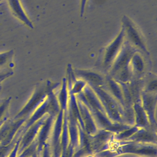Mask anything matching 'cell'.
Segmentation results:
<instances>
[{
	"label": "cell",
	"mask_w": 157,
	"mask_h": 157,
	"mask_svg": "<svg viewBox=\"0 0 157 157\" xmlns=\"http://www.w3.org/2000/svg\"><path fill=\"white\" fill-rule=\"evenodd\" d=\"M2 1V0H0V2H1V1Z\"/></svg>",
	"instance_id": "5bb4252c"
},
{
	"label": "cell",
	"mask_w": 157,
	"mask_h": 157,
	"mask_svg": "<svg viewBox=\"0 0 157 157\" xmlns=\"http://www.w3.org/2000/svg\"><path fill=\"white\" fill-rule=\"evenodd\" d=\"M13 15L25 25L30 29H34V25L25 12L20 0H7Z\"/></svg>",
	"instance_id": "277c9868"
},
{
	"label": "cell",
	"mask_w": 157,
	"mask_h": 157,
	"mask_svg": "<svg viewBox=\"0 0 157 157\" xmlns=\"http://www.w3.org/2000/svg\"><path fill=\"white\" fill-rule=\"evenodd\" d=\"M121 28L124 34V40L145 56H149L150 53L143 36L134 21L129 17L124 15L121 18Z\"/></svg>",
	"instance_id": "6da1fadb"
},
{
	"label": "cell",
	"mask_w": 157,
	"mask_h": 157,
	"mask_svg": "<svg viewBox=\"0 0 157 157\" xmlns=\"http://www.w3.org/2000/svg\"><path fill=\"white\" fill-rule=\"evenodd\" d=\"M77 74L94 85H100L103 82V78L101 75L92 71L78 70Z\"/></svg>",
	"instance_id": "8992f818"
},
{
	"label": "cell",
	"mask_w": 157,
	"mask_h": 157,
	"mask_svg": "<svg viewBox=\"0 0 157 157\" xmlns=\"http://www.w3.org/2000/svg\"><path fill=\"white\" fill-rule=\"evenodd\" d=\"M124 42V34L121 28L114 39L105 47L102 52V63L104 67H111L113 62L120 52Z\"/></svg>",
	"instance_id": "7a4b0ae2"
},
{
	"label": "cell",
	"mask_w": 157,
	"mask_h": 157,
	"mask_svg": "<svg viewBox=\"0 0 157 157\" xmlns=\"http://www.w3.org/2000/svg\"><path fill=\"white\" fill-rule=\"evenodd\" d=\"M1 90H2V85H1V83H0V93H1Z\"/></svg>",
	"instance_id": "4fadbf2b"
},
{
	"label": "cell",
	"mask_w": 157,
	"mask_h": 157,
	"mask_svg": "<svg viewBox=\"0 0 157 157\" xmlns=\"http://www.w3.org/2000/svg\"><path fill=\"white\" fill-rule=\"evenodd\" d=\"M13 74V71L9 69L0 70V83H1L6 78L12 75Z\"/></svg>",
	"instance_id": "30bf717a"
},
{
	"label": "cell",
	"mask_w": 157,
	"mask_h": 157,
	"mask_svg": "<svg viewBox=\"0 0 157 157\" xmlns=\"http://www.w3.org/2000/svg\"><path fill=\"white\" fill-rule=\"evenodd\" d=\"M18 150V143L15 144L13 148L11 150V151L10 152V153L8 155L7 157H17V155L18 153H17Z\"/></svg>",
	"instance_id": "7c38bea8"
},
{
	"label": "cell",
	"mask_w": 157,
	"mask_h": 157,
	"mask_svg": "<svg viewBox=\"0 0 157 157\" xmlns=\"http://www.w3.org/2000/svg\"><path fill=\"white\" fill-rule=\"evenodd\" d=\"M14 55L13 50L0 53V70L8 69V65L12 62Z\"/></svg>",
	"instance_id": "52a82bcc"
},
{
	"label": "cell",
	"mask_w": 157,
	"mask_h": 157,
	"mask_svg": "<svg viewBox=\"0 0 157 157\" xmlns=\"http://www.w3.org/2000/svg\"><path fill=\"white\" fill-rule=\"evenodd\" d=\"M17 138L15 137L12 142H10L9 144L6 145H2L0 144V157H7L8 155L10 153L11 150L13 148L14 146L16 144L15 139Z\"/></svg>",
	"instance_id": "9c48e42d"
},
{
	"label": "cell",
	"mask_w": 157,
	"mask_h": 157,
	"mask_svg": "<svg viewBox=\"0 0 157 157\" xmlns=\"http://www.w3.org/2000/svg\"><path fill=\"white\" fill-rule=\"evenodd\" d=\"M137 50L124 40L123 45L111 66V72L113 75L129 69V63L134 53Z\"/></svg>",
	"instance_id": "3957f363"
},
{
	"label": "cell",
	"mask_w": 157,
	"mask_h": 157,
	"mask_svg": "<svg viewBox=\"0 0 157 157\" xmlns=\"http://www.w3.org/2000/svg\"><path fill=\"white\" fill-rule=\"evenodd\" d=\"M145 57L146 56L140 52L138 51L135 52L131 57L129 63L132 69L137 72H142L144 70L145 66Z\"/></svg>",
	"instance_id": "5b68a950"
},
{
	"label": "cell",
	"mask_w": 157,
	"mask_h": 157,
	"mask_svg": "<svg viewBox=\"0 0 157 157\" xmlns=\"http://www.w3.org/2000/svg\"><path fill=\"white\" fill-rule=\"evenodd\" d=\"M87 1H88V0H80V14L81 17H82L84 15Z\"/></svg>",
	"instance_id": "8fae6325"
},
{
	"label": "cell",
	"mask_w": 157,
	"mask_h": 157,
	"mask_svg": "<svg viewBox=\"0 0 157 157\" xmlns=\"http://www.w3.org/2000/svg\"><path fill=\"white\" fill-rule=\"evenodd\" d=\"M11 98L0 99V122L7 118L6 114L7 112Z\"/></svg>",
	"instance_id": "ba28073f"
}]
</instances>
